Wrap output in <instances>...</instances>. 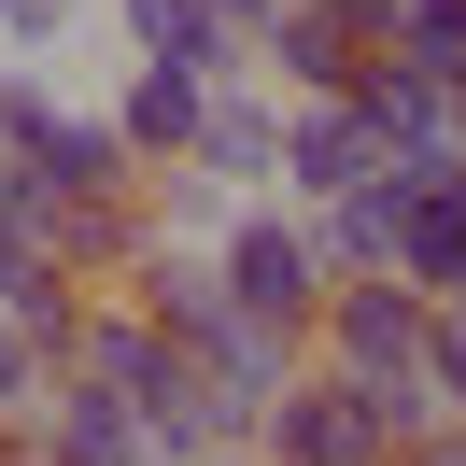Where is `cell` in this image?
Returning <instances> with one entry per match:
<instances>
[{"instance_id": "obj_12", "label": "cell", "mask_w": 466, "mask_h": 466, "mask_svg": "<svg viewBox=\"0 0 466 466\" xmlns=\"http://www.w3.org/2000/svg\"><path fill=\"white\" fill-rule=\"evenodd\" d=\"M438 311H466V268H452V297H438Z\"/></svg>"}, {"instance_id": "obj_4", "label": "cell", "mask_w": 466, "mask_h": 466, "mask_svg": "<svg viewBox=\"0 0 466 466\" xmlns=\"http://www.w3.org/2000/svg\"><path fill=\"white\" fill-rule=\"evenodd\" d=\"M15 438H29V466H156V452H142V424H127V396H114V381H86V368L43 381Z\"/></svg>"}, {"instance_id": "obj_1", "label": "cell", "mask_w": 466, "mask_h": 466, "mask_svg": "<svg viewBox=\"0 0 466 466\" xmlns=\"http://www.w3.org/2000/svg\"><path fill=\"white\" fill-rule=\"evenodd\" d=\"M212 283H227V311L255 325V339H311V311H325V240H311V212H283V198H240L227 212V240H212Z\"/></svg>"}, {"instance_id": "obj_13", "label": "cell", "mask_w": 466, "mask_h": 466, "mask_svg": "<svg viewBox=\"0 0 466 466\" xmlns=\"http://www.w3.org/2000/svg\"><path fill=\"white\" fill-rule=\"evenodd\" d=\"M198 466H255V452H198Z\"/></svg>"}, {"instance_id": "obj_5", "label": "cell", "mask_w": 466, "mask_h": 466, "mask_svg": "<svg viewBox=\"0 0 466 466\" xmlns=\"http://www.w3.org/2000/svg\"><path fill=\"white\" fill-rule=\"evenodd\" d=\"M184 170L212 184V198H268L283 184V99L240 71V86H212V114H198V142H184Z\"/></svg>"}, {"instance_id": "obj_7", "label": "cell", "mask_w": 466, "mask_h": 466, "mask_svg": "<svg viewBox=\"0 0 466 466\" xmlns=\"http://www.w3.org/2000/svg\"><path fill=\"white\" fill-rule=\"evenodd\" d=\"M114 29L142 71H184V86H240V29L212 0H114Z\"/></svg>"}, {"instance_id": "obj_2", "label": "cell", "mask_w": 466, "mask_h": 466, "mask_svg": "<svg viewBox=\"0 0 466 466\" xmlns=\"http://www.w3.org/2000/svg\"><path fill=\"white\" fill-rule=\"evenodd\" d=\"M424 325H438V297H410V283H325L311 339H325V368H339L353 396H381L410 438H424L438 424L424 410Z\"/></svg>"}, {"instance_id": "obj_6", "label": "cell", "mask_w": 466, "mask_h": 466, "mask_svg": "<svg viewBox=\"0 0 466 466\" xmlns=\"http://www.w3.org/2000/svg\"><path fill=\"white\" fill-rule=\"evenodd\" d=\"M353 184H381V142L353 127V99H283V184H268V198L325 212V198H353Z\"/></svg>"}, {"instance_id": "obj_3", "label": "cell", "mask_w": 466, "mask_h": 466, "mask_svg": "<svg viewBox=\"0 0 466 466\" xmlns=\"http://www.w3.org/2000/svg\"><path fill=\"white\" fill-rule=\"evenodd\" d=\"M396 452H410V424L381 396H353L339 368H297L255 410V466H396Z\"/></svg>"}, {"instance_id": "obj_8", "label": "cell", "mask_w": 466, "mask_h": 466, "mask_svg": "<svg viewBox=\"0 0 466 466\" xmlns=\"http://www.w3.org/2000/svg\"><path fill=\"white\" fill-rule=\"evenodd\" d=\"M381 57H410V71L466 114V0H396V43H381Z\"/></svg>"}, {"instance_id": "obj_11", "label": "cell", "mask_w": 466, "mask_h": 466, "mask_svg": "<svg viewBox=\"0 0 466 466\" xmlns=\"http://www.w3.org/2000/svg\"><path fill=\"white\" fill-rule=\"evenodd\" d=\"M15 283H43V240H29V212H15V184H0V297Z\"/></svg>"}, {"instance_id": "obj_10", "label": "cell", "mask_w": 466, "mask_h": 466, "mask_svg": "<svg viewBox=\"0 0 466 466\" xmlns=\"http://www.w3.org/2000/svg\"><path fill=\"white\" fill-rule=\"evenodd\" d=\"M29 396H43V353H29V339H15V325H0V438L29 424Z\"/></svg>"}, {"instance_id": "obj_9", "label": "cell", "mask_w": 466, "mask_h": 466, "mask_svg": "<svg viewBox=\"0 0 466 466\" xmlns=\"http://www.w3.org/2000/svg\"><path fill=\"white\" fill-rule=\"evenodd\" d=\"M424 410H438V424H466V311L424 325Z\"/></svg>"}]
</instances>
